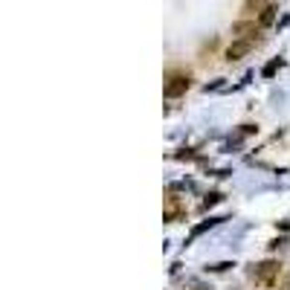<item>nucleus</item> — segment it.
I'll use <instances>...</instances> for the list:
<instances>
[{
	"instance_id": "nucleus-8",
	"label": "nucleus",
	"mask_w": 290,
	"mask_h": 290,
	"mask_svg": "<svg viewBox=\"0 0 290 290\" xmlns=\"http://www.w3.org/2000/svg\"><path fill=\"white\" fill-rule=\"evenodd\" d=\"M229 267H235L232 261H221V264H212V267H206V270H212V273H224V270H229Z\"/></svg>"
},
{
	"instance_id": "nucleus-5",
	"label": "nucleus",
	"mask_w": 290,
	"mask_h": 290,
	"mask_svg": "<svg viewBox=\"0 0 290 290\" xmlns=\"http://www.w3.org/2000/svg\"><path fill=\"white\" fill-rule=\"evenodd\" d=\"M221 200H224V195H221V192H209V195L203 198V209H209V206H218Z\"/></svg>"
},
{
	"instance_id": "nucleus-10",
	"label": "nucleus",
	"mask_w": 290,
	"mask_h": 290,
	"mask_svg": "<svg viewBox=\"0 0 290 290\" xmlns=\"http://www.w3.org/2000/svg\"><path fill=\"white\" fill-rule=\"evenodd\" d=\"M195 290H209V288H195Z\"/></svg>"
},
{
	"instance_id": "nucleus-6",
	"label": "nucleus",
	"mask_w": 290,
	"mask_h": 290,
	"mask_svg": "<svg viewBox=\"0 0 290 290\" xmlns=\"http://www.w3.org/2000/svg\"><path fill=\"white\" fill-rule=\"evenodd\" d=\"M273 20H276V6H267V9L261 12V23H264V26H270Z\"/></svg>"
},
{
	"instance_id": "nucleus-4",
	"label": "nucleus",
	"mask_w": 290,
	"mask_h": 290,
	"mask_svg": "<svg viewBox=\"0 0 290 290\" xmlns=\"http://www.w3.org/2000/svg\"><path fill=\"white\" fill-rule=\"evenodd\" d=\"M221 221H227V218H209V221H203V224H198V227H192V235H189V241H192V238H198V235H203L206 229H212V227H218Z\"/></svg>"
},
{
	"instance_id": "nucleus-2",
	"label": "nucleus",
	"mask_w": 290,
	"mask_h": 290,
	"mask_svg": "<svg viewBox=\"0 0 290 290\" xmlns=\"http://www.w3.org/2000/svg\"><path fill=\"white\" fill-rule=\"evenodd\" d=\"M189 90V76H174V78H168V84H166V96L168 99H174V96H183Z\"/></svg>"
},
{
	"instance_id": "nucleus-11",
	"label": "nucleus",
	"mask_w": 290,
	"mask_h": 290,
	"mask_svg": "<svg viewBox=\"0 0 290 290\" xmlns=\"http://www.w3.org/2000/svg\"><path fill=\"white\" fill-rule=\"evenodd\" d=\"M288 290H290V279H288Z\"/></svg>"
},
{
	"instance_id": "nucleus-1",
	"label": "nucleus",
	"mask_w": 290,
	"mask_h": 290,
	"mask_svg": "<svg viewBox=\"0 0 290 290\" xmlns=\"http://www.w3.org/2000/svg\"><path fill=\"white\" fill-rule=\"evenodd\" d=\"M276 276H279V261H261V264L256 267V282H259L261 288H273Z\"/></svg>"
},
{
	"instance_id": "nucleus-3",
	"label": "nucleus",
	"mask_w": 290,
	"mask_h": 290,
	"mask_svg": "<svg viewBox=\"0 0 290 290\" xmlns=\"http://www.w3.org/2000/svg\"><path fill=\"white\" fill-rule=\"evenodd\" d=\"M250 49H253V41H235V44H229L227 58H229V61H238V58H244Z\"/></svg>"
},
{
	"instance_id": "nucleus-7",
	"label": "nucleus",
	"mask_w": 290,
	"mask_h": 290,
	"mask_svg": "<svg viewBox=\"0 0 290 290\" xmlns=\"http://www.w3.org/2000/svg\"><path fill=\"white\" fill-rule=\"evenodd\" d=\"M279 67H282V61H279V58H276V61H270V64H267V67H264V78H273V76H276V70H279Z\"/></svg>"
},
{
	"instance_id": "nucleus-9",
	"label": "nucleus",
	"mask_w": 290,
	"mask_h": 290,
	"mask_svg": "<svg viewBox=\"0 0 290 290\" xmlns=\"http://www.w3.org/2000/svg\"><path fill=\"white\" fill-rule=\"evenodd\" d=\"M174 157H177V160H195V154H192V151H177Z\"/></svg>"
}]
</instances>
